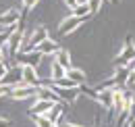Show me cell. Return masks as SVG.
<instances>
[{
    "label": "cell",
    "instance_id": "20",
    "mask_svg": "<svg viewBox=\"0 0 135 127\" xmlns=\"http://www.w3.org/2000/svg\"><path fill=\"white\" fill-rule=\"evenodd\" d=\"M33 119H35V125L37 127H56L54 123H50V119L46 115H40V117H33Z\"/></svg>",
    "mask_w": 135,
    "mask_h": 127
},
{
    "label": "cell",
    "instance_id": "24",
    "mask_svg": "<svg viewBox=\"0 0 135 127\" xmlns=\"http://www.w3.org/2000/svg\"><path fill=\"white\" fill-rule=\"evenodd\" d=\"M8 94H11V88L4 85V83H0V96H8Z\"/></svg>",
    "mask_w": 135,
    "mask_h": 127
},
{
    "label": "cell",
    "instance_id": "12",
    "mask_svg": "<svg viewBox=\"0 0 135 127\" xmlns=\"http://www.w3.org/2000/svg\"><path fill=\"white\" fill-rule=\"evenodd\" d=\"M62 111H65V102H56L50 111H48V115H46V117L50 119V123L60 125V115H62Z\"/></svg>",
    "mask_w": 135,
    "mask_h": 127
},
{
    "label": "cell",
    "instance_id": "9",
    "mask_svg": "<svg viewBox=\"0 0 135 127\" xmlns=\"http://www.w3.org/2000/svg\"><path fill=\"white\" fill-rule=\"evenodd\" d=\"M96 102H100L106 111H112V104H114V92H112V90L96 92Z\"/></svg>",
    "mask_w": 135,
    "mask_h": 127
},
{
    "label": "cell",
    "instance_id": "11",
    "mask_svg": "<svg viewBox=\"0 0 135 127\" xmlns=\"http://www.w3.org/2000/svg\"><path fill=\"white\" fill-rule=\"evenodd\" d=\"M35 50H37L42 56H52V54H56L60 48H58V44H56L54 40H50V38H48V40H44V42L35 48Z\"/></svg>",
    "mask_w": 135,
    "mask_h": 127
},
{
    "label": "cell",
    "instance_id": "10",
    "mask_svg": "<svg viewBox=\"0 0 135 127\" xmlns=\"http://www.w3.org/2000/svg\"><path fill=\"white\" fill-rule=\"evenodd\" d=\"M56 102H50V100H37L33 106L29 108V115L31 117H40V115H48V111H50L52 106H54Z\"/></svg>",
    "mask_w": 135,
    "mask_h": 127
},
{
    "label": "cell",
    "instance_id": "19",
    "mask_svg": "<svg viewBox=\"0 0 135 127\" xmlns=\"http://www.w3.org/2000/svg\"><path fill=\"white\" fill-rule=\"evenodd\" d=\"M65 69L60 67L58 63H52V75H50V81H58V79H62L65 77Z\"/></svg>",
    "mask_w": 135,
    "mask_h": 127
},
{
    "label": "cell",
    "instance_id": "13",
    "mask_svg": "<svg viewBox=\"0 0 135 127\" xmlns=\"http://www.w3.org/2000/svg\"><path fill=\"white\" fill-rule=\"evenodd\" d=\"M65 77H69V79L73 81V83H75L77 88L85 83V73H83V71H79V69H73V67H71V69H67Z\"/></svg>",
    "mask_w": 135,
    "mask_h": 127
},
{
    "label": "cell",
    "instance_id": "15",
    "mask_svg": "<svg viewBox=\"0 0 135 127\" xmlns=\"http://www.w3.org/2000/svg\"><path fill=\"white\" fill-rule=\"evenodd\" d=\"M35 96H37V100H50V102H60V100L56 98V94L52 92L48 85H40V88H37V94H35Z\"/></svg>",
    "mask_w": 135,
    "mask_h": 127
},
{
    "label": "cell",
    "instance_id": "30",
    "mask_svg": "<svg viewBox=\"0 0 135 127\" xmlns=\"http://www.w3.org/2000/svg\"><path fill=\"white\" fill-rule=\"evenodd\" d=\"M127 127H135V119H129V123H127Z\"/></svg>",
    "mask_w": 135,
    "mask_h": 127
},
{
    "label": "cell",
    "instance_id": "3",
    "mask_svg": "<svg viewBox=\"0 0 135 127\" xmlns=\"http://www.w3.org/2000/svg\"><path fill=\"white\" fill-rule=\"evenodd\" d=\"M15 58L19 61V67H31V69H37V65L42 63L44 56H42L37 50H31V52H19Z\"/></svg>",
    "mask_w": 135,
    "mask_h": 127
},
{
    "label": "cell",
    "instance_id": "22",
    "mask_svg": "<svg viewBox=\"0 0 135 127\" xmlns=\"http://www.w3.org/2000/svg\"><path fill=\"white\" fill-rule=\"evenodd\" d=\"M37 2H40V0H23V8H25V11H31Z\"/></svg>",
    "mask_w": 135,
    "mask_h": 127
},
{
    "label": "cell",
    "instance_id": "5",
    "mask_svg": "<svg viewBox=\"0 0 135 127\" xmlns=\"http://www.w3.org/2000/svg\"><path fill=\"white\" fill-rule=\"evenodd\" d=\"M19 19H21V13L19 11H6V13H2L0 15V27H4V29H17L19 25Z\"/></svg>",
    "mask_w": 135,
    "mask_h": 127
},
{
    "label": "cell",
    "instance_id": "4",
    "mask_svg": "<svg viewBox=\"0 0 135 127\" xmlns=\"http://www.w3.org/2000/svg\"><path fill=\"white\" fill-rule=\"evenodd\" d=\"M131 61H135V44L131 38H127V44L123 48V52L118 54V58H114V67H127Z\"/></svg>",
    "mask_w": 135,
    "mask_h": 127
},
{
    "label": "cell",
    "instance_id": "21",
    "mask_svg": "<svg viewBox=\"0 0 135 127\" xmlns=\"http://www.w3.org/2000/svg\"><path fill=\"white\" fill-rule=\"evenodd\" d=\"M85 4L89 6V13H94V15H96V13L100 11V6H102V0H87Z\"/></svg>",
    "mask_w": 135,
    "mask_h": 127
},
{
    "label": "cell",
    "instance_id": "23",
    "mask_svg": "<svg viewBox=\"0 0 135 127\" xmlns=\"http://www.w3.org/2000/svg\"><path fill=\"white\" fill-rule=\"evenodd\" d=\"M6 71H8V67H6V63H0V83H2V79H4V75H6Z\"/></svg>",
    "mask_w": 135,
    "mask_h": 127
},
{
    "label": "cell",
    "instance_id": "25",
    "mask_svg": "<svg viewBox=\"0 0 135 127\" xmlns=\"http://www.w3.org/2000/svg\"><path fill=\"white\" fill-rule=\"evenodd\" d=\"M65 4H67V6H71V8H75V6L79 4V0H65Z\"/></svg>",
    "mask_w": 135,
    "mask_h": 127
},
{
    "label": "cell",
    "instance_id": "17",
    "mask_svg": "<svg viewBox=\"0 0 135 127\" xmlns=\"http://www.w3.org/2000/svg\"><path fill=\"white\" fill-rule=\"evenodd\" d=\"M89 15H91V13H89V6H87L85 2H79V4L73 8V17H77V19H87Z\"/></svg>",
    "mask_w": 135,
    "mask_h": 127
},
{
    "label": "cell",
    "instance_id": "29",
    "mask_svg": "<svg viewBox=\"0 0 135 127\" xmlns=\"http://www.w3.org/2000/svg\"><path fill=\"white\" fill-rule=\"evenodd\" d=\"M129 83H135V69L131 71V75H129Z\"/></svg>",
    "mask_w": 135,
    "mask_h": 127
},
{
    "label": "cell",
    "instance_id": "16",
    "mask_svg": "<svg viewBox=\"0 0 135 127\" xmlns=\"http://www.w3.org/2000/svg\"><path fill=\"white\" fill-rule=\"evenodd\" d=\"M129 75H131V71H129L127 67H117V73H112V77L117 79L118 85H125V83L129 81Z\"/></svg>",
    "mask_w": 135,
    "mask_h": 127
},
{
    "label": "cell",
    "instance_id": "14",
    "mask_svg": "<svg viewBox=\"0 0 135 127\" xmlns=\"http://www.w3.org/2000/svg\"><path fill=\"white\" fill-rule=\"evenodd\" d=\"M54 56H56V58H54V63H58L62 69H65V71H67V69H71V54H69V50H62V48H60Z\"/></svg>",
    "mask_w": 135,
    "mask_h": 127
},
{
    "label": "cell",
    "instance_id": "8",
    "mask_svg": "<svg viewBox=\"0 0 135 127\" xmlns=\"http://www.w3.org/2000/svg\"><path fill=\"white\" fill-rule=\"evenodd\" d=\"M83 21H85V19H77V17H73V15L67 17V19L60 23V27H58V33H60V35H67V33L75 31V29H77V27H79Z\"/></svg>",
    "mask_w": 135,
    "mask_h": 127
},
{
    "label": "cell",
    "instance_id": "28",
    "mask_svg": "<svg viewBox=\"0 0 135 127\" xmlns=\"http://www.w3.org/2000/svg\"><path fill=\"white\" fill-rule=\"evenodd\" d=\"M56 127H83V125H77V123H65V125H56Z\"/></svg>",
    "mask_w": 135,
    "mask_h": 127
},
{
    "label": "cell",
    "instance_id": "1",
    "mask_svg": "<svg viewBox=\"0 0 135 127\" xmlns=\"http://www.w3.org/2000/svg\"><path fill=\"white\" fill-rule=\"evenodd\" d=\"M42 85H48L52 92L56 94V98H58L60 102H65V104L75 102V100H77V96H79V90H77V88H58V85L50 83V79H42Z\"/></svg>",
    "mask_w": 135,
    "mask_h": 127
},
{
    "label": "cell",
    "instance_id": "6",
    "mask_svg": "<svg viewBox=\"0 0 135 127\" xmlns=\"http://www.w3.org/2000/svg\"><path fill=\"white\" fill-rule=\"evenodd\" d=\"M4 85H8V88H15L19 83H23V67H11L8 71H6V75H4V79H2Z\"/></svg>",
    "mask_w": 135,
    "mask_h": 127
},
{
    "label": "cell",
    "instance_id": "18",
    "mask_svg": "<svg viewBox=\"0 0 135 127\" xmlns=\"http://www.w3.org/2000/svg\"><path fill=\"white\" fill-rule=\"evenodd\" d=\"M118 83H117V79H114V77H112V75H110V77H108V79H104V81H100V83H98V85H96V88H94V90H96V92H104V90H114V88H117Z\"/></svg>",
    "mask_w": 135,
    "mask_h": 127
},
{
    "label": "cell",
    "instance_id": "7",
    "mask_svg": "<svg viewBox=\"0 0 135 127\" xmlns=\"http://www.w3.org/2000/svg\"><path fill=\"white\" fill-rule=\"evenodd\" d=\"M37 94V88H31V85H25V83H19L15 88H11V98L15 100H25V98H31V96Z\"/></svg>",
    "mask_w": 135,
    "mask_h": 127
},
{
    "label": "cell",
    "instance_id": "2",
    "mask_svg": "<svg viewBox=\"0 0 135 127\" xmlns=\"http://www.w3.org/2000/svg\"><path fill=\"white\" fill-rule=\"evenodd\" d=\"M44 40H48V29H46V27H35L33 33L29 35V40L23 38V44H21V50H19V52H31V50H35Z\"/></svg>",
    "mask_w": 135,
    "mask_h": 127
},
{
    "label": "cell",
    "instance_id": "32",
    "mask_svg": "<svg viewBox=\"0 0 135 127\" xmlns=\"http://www.w3.org/2000/svg\"><path fill=\"white\" fill-rule=\"evenodd\" d=\"M110 2H112V4H118V2H120V0H110Z\"/></svg>",
    "mask_w": 135,
    "mask_h": 127
},
{
    "label": "cell",
    "instance_id": "31",
    "mask_svg": "<svg viewBox=\"0 0 135 127\" xmlns=\"http://www.w3.org/2000/svg\"><path fill=\"white\" fill-rule=\"evenodd\" d=\"M131 106L135 108V96H131Z\"/></svg>",
    "mask_w": 135,
    "mask_h": 127
},
{
    "label": "cell",
    "instance_id": "26",
    "mask_svg": "<svg viewBox=\"0 0 135 127\" xmlns=\"http://www.w3.org/2000/svg\"><path fill=\"white\" fill-rule=\"evenodd\" d=\"M0 127H11V121H8V119H2V117H0Z\"/></svg>",
    "mask_w": 135,
    "mask_h": 127
},
{
    "label": "cell",
    "instance_id": "27",
    "mask_svg": "<svg viewBox=\"0 0 135 127\" xmlns=\"http://www.w3.org/2000/svg\"><path fill=\"white\" fill-rule=\"evenodd\" d=\"M4 56H6V50L4 46H0V63H4Z\"/></svg>",
    "mask_w": 135,
    "mask_h": 127
}]
</instances>
